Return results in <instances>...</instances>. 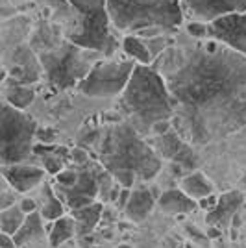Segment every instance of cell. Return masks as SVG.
<instances>
[{
    "label": "cell",
    "mask_w": 246,
    "mask_h": 248,
    "mask_svg": "<svg viewBox=\"0 0 246 248\" xmlns=\"http://www.w3.org/2000/svg\"><path fill=\"white\" fill-rule=\"evenodd\" d=\"M71 159L76 163V165H87V161H89V154L83 150V148H74L71 152Z\"/></svg>",
    "instance_id": "4dcf8cb0"
},
{
    "label": "cell",
    "mask_w": 246,
    "mask_h": 248,
    "mask_svg": "<svg viewBox=\"0 0 246 248\" xmlns=\"http://www.w3.org/2000/svg\"><path fill=\"white\" fill-rule=\"evenodd\" d=\"M170 130H174V128H172V124H170V121H161V123H157L154 128H152V134L157 137V135L169 134Z\"/></svg>",
    "instance_id": "1f68e13d"
},
{
    "label": "cell",
    "mask_w": 246,
    "mask_h": 248,
    "mask_svg": "<svg viewBox=\"0 0 246 248\" xmlns=\"http://www.w3.org/2000/svg\"><path fill=\"white\" fill-rule=\"evenodd\" d=\"M56 33V28L39 26L35 35L43 37L45 41L33 39L31 46L37 52L48 83L58 89H69L80 85L87 78L94 63L89 60V50H83L67 39H58Z\"/></svg>",
    "instance_id": "5b68a950"
},
{
    "label": "cell",
    "mask_w": 246,
    "mask_h": 248,
    "mask_svg": "<svg viewBox=\"0 0 246 248\" xmlns=\"http://www.w3.org/2000/svg\"><path fill=\"white\" fill-rule=\"evenodd\" d=\"M39 137H41L43 143H50L52 137H54V132H52V130H45V132H41V134H39Z\"/></svg>",
    "instance_id": "e575fe53"
},
{
    "label": "cell",
    "mask_w": 246,
    "mask_h": 248,
    "mask_svg": "<svg viewBox=\"0 0 246 248\" xmlns=\"http://www.w3.org/2000/svg\"><path fill=\"white\" fill-rule=\"evenodd\" d=\"M0 161L2 167L24 163L35 150L33 141L37 137V124L28 115L2 104V124H0Z\"/></svg>",
    "instance_id": "52a82bcc"
},
{
    "label": "cell",
    "mask_w": 246,
    "mask_h": 248,
    "mask_svg": "<svg viewBox=\"0 0 246 248\" xmlns=\"http://www.w3.org/2000/svg\"><path fill=\"white\" fill-rule=\"evenodd\" d=\"M155 206V198L154 193L144 186H139L132 189V195H130V200H128V206L124 209L126 217L134 222H141L148 217V213L154 209Z\"/></svg>",
    "instance_id": "2e32d148"
},
{
    "label": "cell",
    "mask_w": 246,
    "mask_h": 248,
    "mask_svg": "<svg viewBox=\"0 0 246 248\" xmlns=\"http://www.w3.org/2000/svg\"><path fill=\"white\" fill-rule=\"evenodd\" d=\"M2 178L10 184L17 193H30L43 184L45 180V169L35 165H8L2 167Z\"/></svg>",
    "instance_id": "4fadbf2b"
},
{
    "label": "cell",
    "mask_w": 246,
    "mask_h": 248,
    "mask_svg": "<svg viewBox=\"0 0 246 248\" xmlns=\"http://www.w3.org/2000/svg\"><path fill=\"white\" fill-rule=\"evenodd\" d=\"M43 73V67L39 58L31 52L30 46H19L13 52V65H11V82L19 85H28V83L39 82Z\"/></svg>",
    "instance_id": "7c38bea8"
},
{
    "label": "cell",
    "mask_w": 246,
    "mask_h": 248,
    "mask_svg": "<svg viewBox=\"0 0 246 248\" xmlns=\"http://www.w3.org/2000/svg\"><path fill=\"white\" fill-rule=\"evenodd\" d=\"M15 198H17V191L13 189V187L4 180V187H2V197H0V211L2 209H8V207H13L17 206L19 202H15Z\"/></svg>",
    "instance_id": "d4e9b609"
},
{
    "label": "cell",
    "mask_w": 246,
    "mask_h": 248,
    "mask_svg": "<svg viewBox=\"0 0 246 248\" xmlns=\"http://www.w3.org/2000/svg\"><path fill=\"white\" fill-rule=\"evenodd\" d=\"M176 132L205 145L246 126V56L218 41L196 45L165 74Z\"/></svg>",
    "instance_id": "6da1fadb"
},
{
    "label": "cell",
    "mask_w": 246,
    "mask_h": 248,
    "mask_svg": "<svg viewBox=\"0 0 246 248\" xmlns=\"http://www.w3.org/2000/svg\"><path fill=\"white\" fill-rule=\"evenodd\" d=\"M245 200H246V195H245Z\"/></svg>",
    "instance_id": "8d00e7d4"
},
{
    "label": "cell",
    "mask_w": 246,
    "mask_h": 248,
    "mask_svg": "<svg viewBox=\"0 0 246 248\" xmlns=\"http://www.w3.org/2000/svg\"><path fill=\"white\" fill-rule=\"evenodd\" d=\"M35 98L33 89H30L28 85H19L15 82H10L6 87V104H10L15 109H26Z\"/></svg>",
    "instance_id": "7402d4cb"
},
{
    "label": "cell",
    "mask_w": 246,
    "mask_h": 248,
    "mask_svg": "<svg viewBox=\"0 0 246 248\" xmlns=\"http://www.w3.org/2000/svg\"><path fill=\"white\" fill-rule=\"evenodd\" d=\"M143 41L148 46L152 58H157V56H161L167 50V39H165L163 35H157V37H152V39H143Z\"/></svg>",
    "instance_id": "484cf974"
},
{
    "label": "cell",
    "mask_w": 246,
    "mask_h": 248,
    "mask_svg": "<svg viewBox=\"0 0 246 248\" xmlns=\"http://www.w3.org/2000/svg\"><path fill=\"white\" fill-rule=\"evenodd\" d=\"M111 24L123 31L170 30L184 21L182 0H108Z\"/></svg>",
    "instance_id": "8992f818"
},
{
    "label": "cell",
    "mask_w": 246,
    "mask_h": 248,
    "mask_svg": "<svg viewBox=\"0 0 246 248\" xmlns=\"http://www.w3.org/2000/svg\"><path fill=\"white\" fill-rule=\"evenodd\" d=\"M187 33L196 37V39H204V37H209V26L204 22H189L187 24Z\"/></svg>",
    "instance_id": "83f0119b"
},
{
    "label": "cell",
    "mask_w": 246,
    "mask_h": 248,
    "mask_svg": "<svg viewBox=\"0 0 246 248\" xmlns=\"http://www.w3.org/2000/svg\"><path fill=\"white\" fill-rule=\"evenodd\" d=\"M60 19V31L67 41L83 50L109 58L117 41L111 35V17L108 0H48Z\"/></svg>",
    "instance_id": "3957f363"
},
{
    "label": "cell",
    "mask_w": 246,
    "mask_h": 248,
    "mask_svg": "<svg viewBox=\"0 0 246 248\" xmlns=\"http://www.w3.org/2000/svg\"><path fill=\"white\" fill-rule=\"evenodd\" d=\"M74 235H78V233H76V222H74L72 217L65 215V217H62L60 220L52 222L48 241H50V247L58 248V247H62V245H65L67 241H71Z\"/></svg>",
    "instance_id": "44dd1931"
},
{
    "label": "cell",
    "mask_w": 246,
    "mask_h": 248,
    "mask_svg": "<svg viewBox=\"0 0 246 248\" xmlns=\"http://www.w3.org/2000/svg\"><path fill=\"white\" fill-rule=\"evenodd\" d=\"M243 202H246V200L239 191L224 193V195L220 197V200H218V206H216L211 213H207V222H209V226L218 228V230L228 228L231 224V220L237 217V213H239V209L243 206Z\"/></svg>",
    "instance_id": "5bb4252c"
},
{
    "label": "cell",
    "mask_w": 246,
    "mask_h": 248,
    "mask_svg": "<svg viewBox=\"0 0 246 248\" xmlns=\"http://www.w3.org/2000/svg\"><path fill=\"white\" fill-rule=\"evenodd\" d=\"M19 206L24 211V215H31V213H37L39 211V206H37V200L30 197H24L19 200Z\"/></svg>",
    "instance_id": "f546056e"
},
{
    "label": "cell",
    "mask_w": 246,
    "mask_h": 248,
    "mask_svg": "<svg viewBox=\"0 0 246 248\" xmlns=\"http://www.w3.org/2000/svg\"><path fill=\"white\" fill-rule=\"evenodd\" d=\"M123 50L128 54V58H132L139 65H150L152 63V54L148 50V46L144 41L137 35H126L123 41Z\"/></svg>",
    "instance_id": "cb8c5ba5"
},
{
    "label": "cell",
    "mask_w": 246,
    "mask_h": 248,
    "mask_svg": "<svg viewBox=\"0 0 246 248\" xmlns=\"http://www.w3.org/2000/svg\"><path fill=\"white\" fill-rule=\"evenodd\" d=\"M180 189L184 191L187 197H191L193 200H202V198L215 195V186L213 182L200 170H191L187 176L182 178L180 182Z\"/></svg>",
    "instance_id": "e0dca14e"
},
{
    "label": "cell",
    "mask_w": 246,
    "mask_h": 248,
    "mask_svg": "<svg viewBox=\"0 0 246 248\" xmlns=\"http://www.w3.org/2000/svg\"><path fill=\"white\" fill-rule=\"evenodd\" d=\"M121 109L139 134L152 132L157 123L172 121L176 104L161 74L150 65H137L121 94Z\"/></svg>",
    "instance_id": "277c9868"
},
{
    "label": "cell",
    "mask_w": 246,
    "mask_h": 248,
    "mask_svg": "<svg viewBox=\"0 0 246 248\" xmlns=\"http://www.w3.org/2000/svg\"><path fill=\"white\" fill-rule=\"evenodd\" d=\"M0 248H17V243H15L13 235L0 233Z\"/></svg>",
    "instance_id": "836d02e7"
},
{
    "label": "cell",
    "mask_w": 246,
    "mask_h": 248,
    "mask_svg": "<svg viewBox=\"0 0 246 248\" xmlns=\"http://www.w3.org/2000/svg\"><path fill=\"white\" fill-rule=\"evenodd\" d=\"M119 248H132V247H128V245H121Z\"/></svg>",
    "instance_id": "d590c367"
},
{
    "label": "cell",
    "mask_w": 246,
    "mask_h": 248,
    "mask_svg": "<svg viewBox=\"0 0 246 248\" xmlns=\"http://www.w3.org/2000/svg\"><path fill=\"white\" fill-rule=\"evenodd\" d=\"M135 67L137 65L134 60H124V62L100 60L94 63L91 73L78 85V89L82 94L91 98H109L123 94Z\"/></svg>",
    "instance_id": "ba28073f"
},
{
    "label": "cell",
    "mask_w": 246,
    "mask_h": 248,
    "mask_svg": "<svg viewBox=\"0 0 246 248\" xmlns=\"http://www.w3.org/2000/svg\"><path fill=\"white\" fill-rule=\"evenodd\" d=\"M100 161L126 189L134 186L135 180L154 178L161 167L159 155L130 123H113L104 130Z\"/></svg>",
    "instance_id": "7a4b0ae2"
},
{
    "label": "cell",
    "mask_w": 246,
    "mask_h": 248,
    "mask_svg": "<svg viewBox=\"0 0 246 248\" xmlns=\"http://www.w3.org/2000/svg\"><path fill=\"white\" fill-rule=\"evenodd\" d=\"M152 148L159 157H165L182 169H195L198 163L193 148L185 143V139L176 130H170L165 135H157L152 141Z\"/></svg>",
    "instance_id": "8fae6325"
},
{
    "label": "cell",
    "mask_w": 246,
    "mask_h": 248,
    "mask_svg": "<svg viewBox=\"0 0 246 248\" xmlns=\"http://www.w3.org/2000/svg\"><path fill=\"white\" fill-rule=\"evenodd\" d=\"M28 215H24V211L21 209V206L8 207V209H2L0 211V233H6V235H13L19 232L24 224Z\"/></svg>",
    "instance_id": "603a6c76"
},
{
    "label": "cell",
    "mask_w": 246,
    "mask_h": 248,
    "mask_svg": "<svg viewBox=\"0 0 246 248\" xmlns=\"http://www.w3.org/2000/svg\"><path fill=\"white\" fill-rule=\"evenodd\" d=\"M209 26V37L246 56V11L216 19Z\"/></svg>",
    "instance_id": "30bf717a"
},
{
    "label": "cell",
    "mask_w": 246,
    "mask_h": 248,
    "mask_svg": "<svg viewBox=\"0 0 246 248\" xmlns=\"http://www.w3.org/2000/svg\"><path fill=\"white\" fill-rule=\"evenodd\" d=\"M182 10L193 22L211 24L228 15L245 13L246 0H182Z\"/></svg>",
    "instance_id": "9c48e42d"
},
{
    "label": "cell",
    "mask_w": 246,
    "mask_h": 248,
    "mask_svg": "<svg viewBox=\"0 0 246 248\" xmlns=\"http://www.w3.org/2000/svg\"><path fill=\"white\" fill-rule=\"evenodd\" d=\"M41 198H43V206L39 209V213L43 215L45 220L56 222V220H60L62 217H65L63 215L65 213V207L62 204V198H60V195L48 184H45L41 187Z\"/></svg>",
    "instance_id": "ffe728a7"
},
{
    "label": "cell",
    "mask_w": 246,
    "mask_h": 248,
    "mask_svg": "<svg viewBox=\"0 0 246 248\" xmlns=\"http://www.w3.org/2000/svg\"><path fill=\"white\" fill-rule=\"evenodd\" d=\"M130 195H132V189H126V187H123V191H121V195H119V198H117V207L119 209H126V206H128V200H130Z\"/></svg>",
    "instance_id": "d6a6232c"
},
{
    "label": "cell",
    "mask_w": 246,
    "mask_h": 248,
    "mask_svg": "<svg viewBox=\"0 0 246 248\" xmlns=\"http://www.w3.org/2000/svg\"><path fill=\"white\" fill-rule=\"evenodd\" d=\"M218 200H220V197H216V195H209V197L198 200V209H202V211H205V213H211V211L218 206Z\"/></svg>",
    "instance_id": "f1b7e54d"
},
{
    "label": "cell",
    "mask_w": 246,
    "mask_h": 248,
    "mask_svg": "<svg viewBox=\"0 0 246 248\" xmlns=\"http://www.w3.org/2000/svg\"><path fill=\"white\" fill-rule=\"evenodd\" d=\"M78 176H80V172H76V170H62L60 174L56 176V180H58L60 187L69 189V187H72L78 182Z\"/></svg>",
    "instance_id": "4316f807"
},
{
    "label": "cell",
    "mask_w": 246,
    "mask_h": 248,
    "mask_svg": "<svg viewBox=\"0 0 246 248\" xmlns=\"http://www.w3.org/2000/svg\"><path fill=\"white\" fill-rule=\"evenodd\" d=\"M157 206L170 215H189L198 209V202L187 197L182 189H169L157 197Z\"/></svg>",
    "instance_id": "9a60e30c"
},
{
    "label": "cell",
    "mask_w": 246,
    "mask_h": 248,
    "mask_svg": "<svg viewBox=\"0 0 246 248\" xmlns=\"http://www.w3.org/2000/svg\"><path fill=\"white\" fill-rule=\"evenodd\" d=\"M100 213H102V204L100 202H94L91 206L80 207V209H72L71 217L76 222V233L80 237H87L94 230V226L98 224Z\"/></svg>",
    "instance_id": "ac0fdd59"
},
{
    "label": "cell",
    "mask_w": 246,
    "mask_h": 248,
    "mask_svg": "<svg viewBox=\"0 0 246 248\" xmlns=\"http://www.w3.org/2000/svg\"><path fill=\"white\" fill-rule=\"evenodd\" d=\"M45 218L43 215L37 211V213H31L26 217L24 220V224L22 228L15 233V243H17V248H22L26 247V245H31V243H35V241H39V239L45 235Z\"/></svg>",
    "instance_id": "d6986e66"
}]
</instances>
